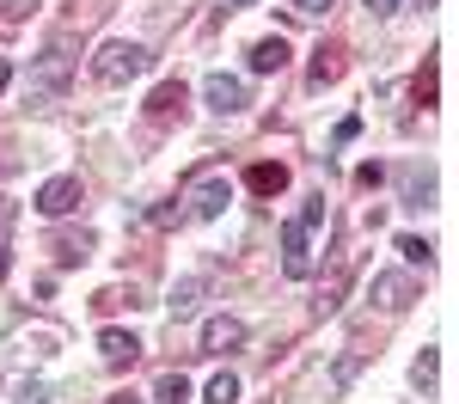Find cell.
Returning <instances> with one entry per match:
<instances>
[{"label":"cell","mask_w":459,"mask_h":404,"mask_svg":"<svg viewBox=\"0 0 459 404\" xmlns=\"http://www.w3.org/2000/svg\"><path fill=\"white\" fill-rule=\"evenodd\" d=\"M147 68H153V56H147L142 43H129V37H110V43H99V56H92V80H105V86H129Z\"/></svg>","instance_id":"cell-1"},{"label":"cell","mask_w":459,"mask_h":404,"mask_svg":"<svg viewBox=\"0 0 459 404\" xmlns=\"http://www.w3.org/2000/svg\"><path fill=\"white\" fill-rule=\"evenodd\" d=\"M68 80H74V62H68V49L56 43V49H43L37 68L25 73V99H31V105H56V99L68 92Z\"/></svg>","instance_id":"cell-2"},{"label":"cell","mask_w":459,"mask_h":404,"mask_svg":"<svg viewBox=\"0 0 459 404\" xmlns=\"http://www.w3.org/2000/svg\"><path fill=\"white\" fill-rule=\"evenodd\" d=\"M80 202H86V184L74 178V172H62V178H43V184H37V215L62 220V215H74Z\"/></svg>","instance_id":"cell-3"},{"label":"cell","mask_w":459,"mask_h":404,"mask_svg":"<svg viewBox=\"0 0 459 404\" xmlns=\"http://www.w3.org/2000/svg\"><path fill=\"white\" fill-rule=\"evenodd\" d=\"M184 202H190V215H196V220H221V215H227V202H233V184L221 178V172H203V178L190 184Z\"/></svg>","instance_id":"cell-4"},{"label":"cell","mask_w":459,"mask_h":404,"mask_svg":"<svg viewBox=\"0 0 459 404\" xmlns=\"http://www.w3.org/2000/svg\"><path fill=\"white\" fill-rule=\"evenodd\" d=\"M203 105H209L214 116H239V110L251 105V92H246L239 73H209V80H203Z\"/></svg>","instance_id":"cell-5"},{"label":"cell","mask_w":459,"mask_h":404,"mask_svg":"<svg viewBox=\"0 0 459 404\" xmlns=\"http://www.w3.org/2000/svg\"><path fill=\"white\" fill-rule=\"evenodd\" d=\"M276 239H282V276H288V282H307V276H313L307 227H300V220H282V233H276Z\"/></svg>","instance_id":"cell-6"},{"label":"cell","mask_w":459,"mask_h":404,"mask_svg":"<svg viewBox=\"0 0 459 404\" xmlns=\"http://www.w3.org/2000/svg\"><path fill=\"white\" fill-rule=\"evenodd\" d=\"M374 300H380L386 313H404V306L417 300V276H411V270H380V276H374Z\"/></svg>","instance_id":"cell-7"},{"label":"cell","mask_w":459,"mask_h":404,"mask_svg":"<svg viewBox=\"0 0 459 404\" xmlns=\"http://www.w3.org/2000/svg\"><path fill=\"white\" fill-rule=\"evenodd\" d=\"M429 196H435V172L417 166V159L398 166V202H404V209H429Z\"/></svg>","instance_id":"cell-8"},{"label":"cell","mask_w":459,"mask_h":404,"mask_svg":"<svg viewBox=\"0 0 459 404\" xmlns=\"http://www.w3.org/2000/svg\"><path fill=\"white\" fill-rule=\"evenodd\" d=\"M99 356H105V367H135V356H142V337H135V331L105 325V331H99Z\"/></svg>","instance_id":"cell-9"},{"label":"cell","mask_w":459,"mask_h":404,"mask_svg":"<svg viewBox=\"0 0 459 404\" xmlns=\"http://www.w3.org/2000/svg\"><path fill=\"white\" fill-rule=\"evenodd\" d=\"M239 343H246V319H227V313H221V319L203 325V356H227V349H239Z\"/></svg>","instance_id":"cell-10"},{"label":"cell","mask_w":459,"mask_h":404,"mask_svg":"<svg viewBox=\"0 0 459 404\" xmlns=\"http://www.w3.org/2000/svg\"><path fill=\"white\" fill-rule=\"evenodd\" d=\"M288 68V43L282 37H257L251 43V73H282Z\"/></svg>","instance_id":"cell-11"},{"label":"cell","mask_w":459,"mask_h":404,"mask_svg":"<svg viewBox=\"0 0 459 404\" xmlns=\"http://www.w3.org/2000/svg\"><path fill=\"white\" fill-rule=\"evenodd\" d=\"M203 288H209L203 276H184V282L172 288V300H166V306H172V319H190V313H196V300H203Z\"/></svg>","instance_id":"cell-12"},{"label":"cell","mask_w":459,"mask_h":404,"mask_svg":"<svg viewBox=\"0 0 459 404\" xmlns=\"http://www.w3.org/2000/svg\"><path fill=\"white\" fill-rule=\"evenodd\" d=\"M251 190H257V196H276V190H288V166L282 159H276V166H270V159H264V166H251Z\"/></svg>","instance_id":"cell-13"},{"label":"cell","mask_w":459,"mask_h":404,"mask_svg":"<svg viewBox=\"0 0 459 404\" xmlns=\"http://www.w3.org/2000/svg\"><path fill=\"white\" fill-rule=\"evenodd\" d=\"M307 80H313V86H331V80H343V49H318L313 68H307Z\"/></svg>","instance_id":"cell-14"},{"label":"cell","mask_w":459,"mask_h":404,"mask_svg":"<svg viewBox=\"0 0 459 404\" xmlns=\"http://www.w3.org/2000/svg\"><path fill=\"white\" fill-rule=\"evenodd\" d=\"M153 404H190V380L184 374H160L153 380Z\"/></svg>","instance_id":"cell-15"},{"label":"cell","mask_w":459,"mask_h":404,"mask_svg":"<svg viewBox=\"0 0 459 404\" xmlns=\"http://www.w3.org/2000/svg\"><path fill=\"white\" fill-rule=\"evenodd\" d=\"M13 404H56V386L25 374V380H13Z\"/></svg>","instance_id":"cell-16"},{"label":"cell","mask_w":459,"mask_h":404,"mask_svg":"<svg viewBox=\"0 0 459 404\" xmlns=\"http://www.w3.org/2000/svg\"><path fill=\"white\" fill-rule=\"evenodd\" d=\"M86 257H92V233H80V239H56V263H62V270H74V263H86Z\"/></svg>","instance_id":"cell-17"},{"label":"cell","mask_w":459,"mask_h":404,"mask_svg":"<svg viewBox=\"0 0 459 404\" xmlns=\"http://www.w3.org/2000/svg\"><path fill=\"white\" fill-rule=\"evenodd\" d=\"M178 105H184V86H178V80H166V86H153V99H147V116H172Z\"/></svg>","instance_id":"cell-18"},{"label":"cell","mask_w":459,"mask_h":404,"mask_svg":"<svg viewBox=\"0 0 459 404\" xmlns=\"http://www.w3.org/2000/svg\"><path fill=\"white\" fill-rule=\"evenodd\" d=\"M203 404H239V374H214Z\"/></svg>","instance_id":"cell-19"},{"label":"cell","mask_w":459,"mask_h":404,"mask_svg":"<svg viewBox=\"0 0 459 404\" xmlns=\"http://www.w3.org/2000/svg\"><path fill=\"white\" fill-rule=\"evenodd\" d=\"M398 252H404V263H435V245H429V239H417V233H398Z\"/></svg>","instance_id":"cell-20"},{"label":"cell","mask_w":459,"mask_h":404,"mask_svg":"<svg viewBox=\"0 0 459 404\" xmlns=\"http://www.w3.org/2000/svg\"><path fill=\"white\" fill-rule=\"evenodd\" d=\"M435 374H441V356H435V349H423V356H417V367H411L417 392H429V386H435Z\"/></svg>","instance_id":"cell-21"},{"label":"cell","mask_w":459,"mask_h":404,"mask_svg":"<svg viewBox=\"0 0 459 404\" xmlns=\"http://www.w3.org/2000/svg\"><path fill=\"white\" fill-rule=\"evenodd\" d=\"M300 227H307V233H313V227H325V190H313V196H307V202H300Z\"/></svg>","instance_id":"cell-22"},{"label":"cell","mask_w":459,"mask_h":404,"mask_svg":"<svg viewBox=\"0 0 459 404\" xmlns=\"http://www.w3.org/2000/svg\"><path fill=\"white\" fill-rule=\"evenodd\" d=\"M6 233H13V202H0V276H6Z\"/></svg>","instance_id":"cell-23"},{"label":"cell","mask_w":459,"mask_h":404,"mask_svg":"<svg viewBox=\"0 0 459 404\" xmlns=\"http://www.w3.org/2000/svg\"><path fill=\"white\" fill-rule=\"evenodd\" d=\"M178 215H184L178 202H160V209H153V215H147V220H153V227H178Z\"/></svg>","instance_id":"cell-24"},{"label":"cell","mask_w":459,"mask_h":404,"mask_svg":"<svg viewBox=\"0 0 459 404\" xmlns=\"http://www.w3.org/2000/svg\"><path fill=\"white\" fill-rule=\"evenodd\" d=\"M288 6H294V13H307V19H318V13H331L337 0H288Z\"/></svg>","instance_id":"cell-25"},{"label":"cell","mask_w":459,"mask_h":404,"mask_svg":"<svg viewBox=\"0 0 459 404\" xmlns=\"http://www.w3.org/2000/svg\"><path fill=\"white\" fill-rule=\"evenodd\" d=\"M355 135H361V116H343V123H337V147H350Z\"/></svg>","instance_id":"cell-26"},{"label":"cell","mask_w":459,"mask_h":404,"mask_svg":"<svg viewBox=\"0 0 459 404\" xmlns=\"http://www.w3.org/2000/svg\"><path fill=\"white\" fill-rule=\"evenodd\" d=\"M37 13V0H6V19H31Z\"/></svg>","instance_id":"cell-27"},{"label":"cell","mask_w":459,"mask_h":404,"mask_svg":"<svg viewBox=\"0 0 459 404\" xmlns=\"http://www.w3.org/2000/svg\"><path fill=\"white\" fill-rule=\"evenodd\" d=\"M361 6H368L374 19H392V13H398V0H361Z\"/></svg>","instance_id":"cell-28"},{"label":"cell","mask_w":459,"mask_h":404,"mask_svg":"<svg viewBox=\"0 0 459 404\" xmlns=\"http://www.w3.org/2000/svg\"><path fill=\"white\" fill-rule=\"evenodd\" d=\"M6 86H13V68H6V56H0V92H6Z\"/></svg>","instance_id":"cell-29"},{"label":"cell","mask_w":459,"mask_h":404,"mask_svg":"<svg viewBox=\"0 0 459 404\" xmlns=\"http://www.w3.org/2000/svg\"><path fill=\"white\" fill-rule=\"evenodd\" d=\"M110 404H142V399L135 392H110Z\"/></svg>","instance_id":"cell-30"},{"label":"cell","mask_w":459,"mask_h":404,"mask_svg":"<svg viewBox=\"0 0 459 404\" xmlns=\"http://www.w3.org/2000/svg\"><path fill=\"white\" fill-rule=\"evenodd\" d=\"M227 6H251V0H227Z\"/></svg>","instance_id":"cell-31"},{"label":"cell","mask_w":459,"mask_h":404,"mask_svg":"<svg viewBox=\"0 0 459 404\" xmlns=\"http://www.w3.org/2000/svg\"><path fill=\"white\" fill-rule=\"evenodd\" d=\"M417 6H429V0H417Z\"/></svg>","instance_id":"cell-32"}]
</instances>
